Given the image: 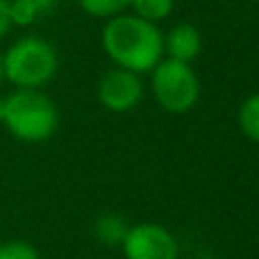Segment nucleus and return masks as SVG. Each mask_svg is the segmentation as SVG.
Returning <instances> with one entry per match:
<instances>
[{"mask_svg":"<svg viewBox=\"0 0 259 259\" xmlns=\"http://www.w3.org/2000/svg\"><path fill=\"white\" fill-rule=\"evenodd\" d=\"M103 48L118 68L132 73H148L161 62L164 55V34L150 21L118 14L107 21L103 30Z\"/></svg>","mask_w":259,"mask_h":259,"instance_id":"f257e3e1","label":"nucleus"},{"mask_svg":"<svg viewBox=\"0 0 259 259\" xmlns=\"http://www.w3.org/2000/svg\"><path fill=\"white\" fill-rule=\"evenodd\" d=\"M3 123L12 137L27 143L46 141L59 125L57 105L41 89H16L5 96Z\"/></svg>","mask_w":259,"mask_h":259,"instance_id":"f03ea898","label":"nucleus"},{"mask_svg":"<svg viewBox=\"0 0 259 259\" xmlns=\"http://www.w3.org/2000/svg\"><path fill=\"white\" fill-rule=\"evenodd\" d=\"M57 50L41 36H21L3 53V75L16 89H41L57 75Z\"/></svg>","mask_w":259,"mask_h":259,"instance_id":"7ed1b4c3","label":"nucleus"},{"mask_svg":"<svg viewBox=\"0 0 259 259\" xmlns=\"http://www.w3.org/2000/svg\"><path fill=\"white\" fill-rule=\"evenodd\" d=\"M152 94L159 107L168 114H187L200 98V80L191 64L164 59L152 68Z\"/></svg>","mask_w":259,"mask_h":259,"instance_id":"20e7f679","label":"nucleus"},{"mask_svg":"<svg viewBox=\"0 0 259 259\" xmlns=\"http://www.w3.org/2000/svg\"><path fill=\"white\" fill-rule=\"evenodd\" d=\"M125 259H178L180 246L173 232L159 223H137L123 234Z\"/></svg>","mask_w":259,"mask_h":259,"instance_id":"39448f33","label":"nucleus"},{"mask_svg":"<svg viewBox=\"0 0 259 259\" xmlns=\"http://www.w3.org/2000/svg\"><path fill=\"white\" fill-rule=\"evenodd\" d=\"M143 96V84L137 73L125 68H109L98 82V100L105 109L116 114H125L139 105Z\"/></svg>","mask_w":259,"mask_h":259,"instance_id":"423d86ee","label":"nucleus"},{"mask_svg":"<svg viewBox=\"0 0 259 259\" xmlns=\"http://www.w3.org/2000/svg\"><path fill=\"white\" fill-rule=\"evenodd\" d=\"M202 50V36L196 25L180 23L170 27V32L164 36V53H168V59L182 64H191Z\"/></svg>","mask_w":259,"mask_h":259,"instance_id":"0eeeda50","label":"nucleus"},{"mask_svg":"<svg viewBox=\"0 0 259 259\" xmlns=\"http://www.w3.org/2000/svg\"><path fill=\"white\" fill-rule=\"evenodd\" d=\"M57 5V0H9L12 9V21L18 27H27L41 16L48 14Z\"/></svg>","mask_w":259,"mask_h":259,"instance_id":"6e6552de","label":"nucleus"},{"mask_svg":"<svg viewBox=\"0 0 259 259\" xmlns=\"http://www.w3.org/2000/svg\"><path fill=\"white\" fill-rule=\"evenodd\" d=\"M237 123L239 130L243 132V137L259 143V94L248 96L241 103L237 114Z\"/></svg>","mask_w":259,"mask_h":259,"instance_id":"1a4fd4ad","label":"nucleus"},{"mask_svg":"<svg viewBox=\"0 0 259 259\" xmlns=\"http://www.w3.org/2000/svg\"><path fill=\"white\" fill-rule=\"evenodd\" d=\"M130 7L134 9V16L157 23L170 16V12L175 7V0H132Z\"/></svg>","mask_w":259,"mask_h":259,"instance_id":"9d476101","label":"nucleus"},{"mask_svg":"<svg viewBox=\"0 0 259 259\" xmlns=\"http://www.w3.org/2000/svg\"><path fill=\"white\" fill-rule=\"evenodd\" d=\"M80 7L84 9L89 16L96 18H112L123 14V9L130 7L132 0H77Z\"/></svg>","mask_w":259,"mask_h":259,"instance_id":"9b49d317","label":"nucleus"},{"mask_svg":"<svg viewBox=\"0 0 259 259\" xmlns=\"http://www.w3.org/2000/svg\"><path fill=\"white\" fill-rule=\"evenodd\" d=\"M0 259H41L36 248L27 241L0 243Z\"/></svg>","mask_w":259,"mask_h":259,"instance_id":"f8f14e48","label":"nucleus"},{"mask_svg":"<svg viewBox=\"0 0 259 259\" xmlns=\"http://www.w3.org/2000/svg\"><path fill=\"white\" fill-rule=\"evenodd\" d=\"M14 27L12 21V9H9V0H0V39L9 34V30Z\"/></svg>","mask_w":259,"mask_h":259,"instance_id":"ddd939ff","label":"nucleus"},{"mask_svg":"<svg viewBox=\"0 0 259 259\" xmlns=\"http://www.w3.org/2000/svg\"><path fill=\"white\" fill-rule=\"evenodd\" d=\"M3 80H5V75H3V55H0V84H3Z\"/></svg>","mask_w":259,"mask_h":259,"instance_id":"4468645a","label":"nucleus"},{"mask_svg":"<svg viewBox=\"0 0 259 259\" xmlns=\"http://www.w3.org/2000/svg\"><path fill=\"white\" fill-rule=\"evenodd\" d=\"M3 107H5V98H0V121H3Z\"/></svg>","mask_w":259,"mask_h":259,"instance_id":"2eb2a0df","label":"nucleus"},{"mask_svg":"<svg viewBox=\"0 0 259 259\" xmlns=\"http://www.w3.org/2000/svg\"><path fill=\"white\" fill-rule=\"evenodd\" d=\"M252 3H259V0H252Z\"/></svg>","mask_w":259,"mask_h":259,"instance_id":"dca6fc26","label":"nucleus"}]
</instances>
